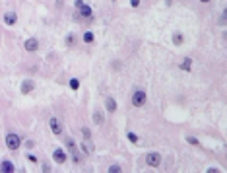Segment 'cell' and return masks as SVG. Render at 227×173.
<instances>
[{"label": "cell", "instance_id": "cell-1", "mask_svg": "<svg viewBox=\"0 0 227 173\" xmlns=\"http://www.w3.org/2000/svg\"><path fill=\"white\" fill-rule=\"evenodd\" d=\"M6 146L10 150H18L20 148V136L18 134H8L6 136Z\"/></svg>", "mask_w": 227, "mask_h": 173}, {"label": "cell", "instance_id": "cell-2", "mask_svg": "<svg viewBox=\"0 0 227 173\" xmlns=\"http://www.w3.org/2000/svg\"><path fill=\"white\" fill-rule=\"evenodd\" d=\"M146 161H147V165H151V167H157L161 164V156L159 154H147V158H146Z\"/></svg>", "mask_w": 227, "mask_h": 173}, {"label": "cell", "instance_id": "cell-3", "mask_svg": "<svg viewBox=\"0 0 227 173\" xmlns=\"http://www.w3.org/2000/svg\"><path fill=\"white\" fill-rule=\"evenodd\" d=\"M132 103H134L136 107L144 105V103H146V93H144V92H136L134 96H132Z\"/></svg>", "mask_w": 227, "mask_h": 173}, {"label": "cell", "instance_id": "cell-4", "mask_svg": "<svg viewBox=\"0 0 227 173\" xmlns=\"http://www.w3.org/2000/svg\"><path fill=\"white\" fill-rule=\"evenodd\" d=\"M52 160H55L56 164H64V160H66V154H64V150L56 148L55 152H52Z\"/></svg>", "mask_w": 227, "mask_h": 173}, {"label": "cell", "instance_id": "cell-5", "mask_svg": "<svg viewBox=\"0 0 227 173\" xmlns=\"http://www.w3.org/2000/svg\"><path fill=\"white\" fill-rule=\"evenodd\" d=\"M51 130H52V134H60L62 132V124H60L59 119H51Z\"/></svg>", "mask_w": 227, "mask_h": 173}, {"label": "cell", "instance_id": "cell-6", "mask_svg": "<svg viewBox=\"0 0 227 173\" xmlns=\"http://www.w3.org/2000/svg\"><path fill=\"white\" fill-rule=\"evenodd\" d=\"M4 22H6L8 25H14L16 22H18V16H16L14 12H8L6 16H4Z\"/></svg>", "mask_w": 227, "mask_h": 173}, {"label": "cell", "instance_id": "cell-7", "mask_svg": "<svg viewBox=\"0 0 227 173\" xmlns=\"http://www.w3.org/2000/svg\"><path fill=\"white\" fill-rule=\"evenodd\" d=\"M33 88H35V84H33V82H31V80H25V82L22 84V93H29L31 90H33Z\"/></svg>", "mask_w": 227, "mask_h": 173}, {"label": "cell", "instance_id": "cell-8", "mask_svg": "<svg viewBox=\"0 0 227 173\" xmlns=\"http://www.w3.org/2000/svg\"><path fill=\"white\" fill-rule=\"evenodd\" d=\"M0 171H4V173H12V171H14L12 161H2V165H0Z\"/></svg>", "mask_w": 227, "mask_h": 173}, {"label": "cell", "instance_id": "cell-9", "mask_svg": "<svg viewBox=\"0 0 227 173\" xmlns=\"http://www.w3.org/2000/svg\"><path fill=\"white\" fill-rule=\"evenodd\" d=\"M37 47H39L37 39H27V41H25V49H27V51H35Z\"/></svg>", "mask_w": 227, "mask_h": 173}, {"label": "cell", "instance_id": "cell-10", "mask_svg": "<svg viewBox=\"0 0 227 173\" xmlns=\"http://www.w3.org/2000/svg\"><path fill=\"white\" fill-rule=\"evenodd\" d=\"M105 105H107V111L113 113L115 109H117V101H115L113 97H107V101H105Z\"/></svg>", "mask_w": 227, "mask_h": 173}, {"label": "cell", "instance_id": "cell-11", "mask_svg": "<svg viewBox=\"0 0 227 173\" xmlns=\"http://www.w3.org/2000/svg\"><path fill=\"white\" fill-rule=\"evenodd\" d=\"M80 14L83 16V18H91V8H89V6H82L80 8Z\"/></svg>", "mask_w": 227, "mask_h": 173}, {"label": "cell", "instance_id": "cell-12", "mask_svg": "<svg viewBox=\"0 0 227 173\" xmlns=\"http://www.w3.org/2000/svg\"><path fill=\"white\" fill-rule=\"evenodd\" d=\"M183 41H184V37H183L181 33H175V35H173V43H175V45H183Z\"/></svg>", "mask_w": 227, "mask_h": 173}, {"label": "cell", "instance_id": "cell-13", "mask_svg": "<svg viewBox=\"0 0 227 173\" xmlns=\"http://www.w3.org/2000/svg\"><path fill=\"white\" fill-rule=\"evenodd\" d=\"M83 41H86V43H93V33H91V31L83 33Z\"/></svg>", "mask_w": 227, "mask_h": 173}, {"label": "cell", "instance_id": "cell-14", "mask_svg": "<svg viewBox=\"0 0 227 173\" xmlns=\"http://www.w3.org/2000/svg\"><path fill=\"white\" fill-rule=\"evenodd\" d=\"M190 64H192V60H190V59H184V60H183V64H181V68H184V70H190Z\"/></svg>", "mask_w": 227, "mask_h": 173}, {"label": "cell", "instance_id": "cell-15", "mask_svg": "<svg viewBox=\"0 0 227 173\" xmlns=\"http://www.w3.org/2000/svg\"><path fill=\"white\" fill-rule=\"evenodd\" d=\"M82 148H83V152H86V154H89V152L93 150V146H91V144H87V142H83V144H82Z\"/></svg>", "mask_w": 227, "mask_h": 173}, {"label": "cell", "instance_id": "cell-16", "mask_svg": "<svg viewBox=\"0 0 227 173\" xmlns=\"http://www.w3.org/2000/svg\"><path fill=\"white\" fill-rule=\"evenodd\" d=\"M66 45H76V37H74V35H68V37H66Z\"/></svg>", "mask_w": 227, "mask_h": 173}, {"label": "cell", "instance_id": "cell-17", "mask_svg": "<svg viewBox=\"0 0 227 173\" xmlns=\"http://www.w3.org/2000/svg\"><path fill=\"white\" fill-rule=\"evenodd\" d=\"M93 121H95L97 124H99V123H101V121H103V117H101V113H99V111H95V115H93Z\"/></svg>", "mask_w": 227, "mask_h": 173}, {"label": "cell", "instance_id": "cell-18", "mask_svg": "<svg viewBox=\"0 0 227 173\" xmlns=\"http://www.w3.org/2000/svg\"><path fill=\"white\" fill-rule=\"evenodd\" d=\"M128 140H130V142H134V144H136V142H138V136H136L134 132H128Z\"/></svg>", "mask_w": 227, "mask_h": 173}, {"label": "cell", "instance_id": "cell-19", "mask_svg": "<svg viewBox=\"0 0 227 173\" xmlns=\"http://www.w3.org/2000/svg\"><path fill=\"white\" fill-rule=\"evenodd\" d=\"M70 88H72V90H78V88H80V82H78V80H70Z\"/></svg>", "mask_w": 227, "mask_h": 173}, {"label": "cell", "instance_id": "cell-20", "mask_svg": "<svg viewBox=\"0 0 227 173\" xmlns=\"http://www.w3.org/2000/svg\"><path fill=\"white\" fill-rule=\"evenodd\" d=\"M186 142H188V144H192V146H196V144H198V140L194 138V136H188V138H186Z\"/></svg>", "mask_w": 227, "mask_h": 173}, {"label": "cell", "instance_id": "cell-21", "mask_svg": "<svg viewBox=\"0 0 227 173\" xmlns=\"http://www.w3.org/2000/svg\"><path fill=\"white\" fill-rule=\"evenodd\" d=\"M109 171H111V173H119V171H120V165H111Z\"/></svg>", "mask_w": 227, "mask_h": 173}, {"label": "cell", "instance_id": "cell-22", "mask_svg": "<svg viewBox=\"0 0 227 173\" xmlns=\"http://www.w3.org/2000/svg\"><path fill=\"white\" fill-rule=\"evenodd\" d=\"M82 134H83V136H86V138H89V136H91V132H89V130H87V128H83V130H82Z\"/></svg>", "mask_w": 227, "mask_h": 173}, {"label": "cell", "instance_id": "cell-23", "mask_svg": "<svg viewBox=\"0 0 227 173\" xmlns=\"http://www.w3.org/2000/svg\"><path fill=\"white\" fill-rule=\"evenodd\" d=\"M130 4H132V6H138V4H140V0H130Z\"/></svg>", "mask_w": 227, "mask_h": 173}, {"label": "cell", "instance_id": "cell-24", "mask_svg": "<svg viewBox=\"0 0 227 173\" xmlns=\"http://www.w3.org/2000/svg\"><path fill=\"white\" fill-rule=\"evenodd\" d=\"M76 6H80V8H82V6H83V0H76Z\"/></svg>", "mask_w": 227, "mask_h": 173}, {"label": "cell", "instance_id": "cell-25", "mask_svg": "<svg viewBox=\"0 0 227 173\" xmlns=\"http://www.w3.org/2000/svg\"><path fill=\"white\" fill-rule=\"evenodd\" d=\"M202 2H210V0H202Z\"/></svg>", "mask_w": 227, "mask_h": 173}]
</instances>
